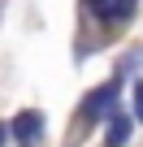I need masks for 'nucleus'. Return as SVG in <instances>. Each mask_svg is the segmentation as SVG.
<instances>
[{
  "instance_id": "nucleus-2",
  "label": "nucleus",
  "mask_w": 143,
  "mask_h": 147,
  "mask_svg": "<svg viewBox=\"0 0 143 147\" xmlns=\"http://www.w3.org/2000/svg\"><path fill=\"white\" fill-rule=\"evenodd\" d=\"M39 125H43V117H39V113H22V117L13 121V134H18L22 143H30V138H39Z\"/></svg>"
},
{
  "instance_id": "nucleus-4",
  "label": "nucleus",
  "mask_w": 143,
  "mask_h": 147,
  "mask_svg": "<svg viewBox=\"0 0 143 147\" xmlns=\"http://www.w3.org/2000/svg\"><path fill=\"white\" fill-rule=\"evenodd\" d=\"M126 134H130V125H126V117H113V125H108V143L117 147V143H126Z\"/></svg>"
},
{
  "instance_id": "nucleus-3",
  "label": "nucleus",
  "mask_w": 143,
  "mask_h": 147,
  "mask_svg": "<svg viewBox=\"0 0 143 147\" xmlns=\"http://www.w3.org/2000/svg\"><path fill=\"white\" fill-rule=\"evenodd\" d=\"M108 104H113V87H104V91H96L91 100H87V113L96 117V113H108Z\"/></svg>"
},
{
  "instance_id": "nucleus-1",
  "label": "nucleus",
  "mask_w": 143,
  "mask_h": 147,
  "mask_svg": "<svg viewBox=\"0 0 143 147\" xmlns=\"http://www.w3.org/2000/svg\"><path fill=\"white\" fill-rule=\"evenodd\" d=\"M87 5H91V13L104 18V22H126V18L134 13L139 0H87Z\"/></svg>"
},
{
  "instance_id": "nucleus-6",
  "label": "nucleus",
  "mask_w": 143,
  "mask_h": 147,
  "mask_svg": "<svg viewBox=\"0 0 143 147\" xmlns=\"http://www.w3.org/2000/svg\"><path fill=\"white\" fill-rule=\"evenodd\" d=\"M0 138H5V125H0Z\"/></svg>"
},
{
  "instance_id": "nucleus-5",
  "label": "nucleus",
  "mask_w": 143,
  "mask_h": 147,
  "mask_svg": "<svg viewBox=\"0 0 143 147\" xmlns=\"http://www.w3.org/2000/svg\"><path fill=\"white\" fill-rule=\"evenodd\" d=\"M134 113H139V121H143V82L134 87Z\"/></svg>"
}]
</instances>
